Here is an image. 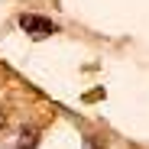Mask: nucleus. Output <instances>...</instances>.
Here are the masks:
<instances>
[{
  "instance_id": "7ed1b4c3",
  "label": "nucleus",
  "mask_w": 149,
  "mask_h": 149,
  "mask_svg": "<svg viewBox=\"0 0 149 149\" xmlns=\"http://www.w3.org/2000/svg\"><path fill=\"white\" fill-rule=\"evenodd\" d=\"M84 149H104V146L97 143V139H84Z\"/></svg>"
},
{
  "instance_id": "f03ea898",
  "label": "nucleus",
  "mask_w": 149,
  "mask_h": 149,
  "mask_svg": "<svg viewBox=\"0 0 149 149\" xmlns=\"http://www.w3.org/2000/svg\"><path fill=\"white\" fill-rule=\"evenodd\" d=\"M36 143H39V130L36 127H26L23 136L16 139V149H36Z\"/></svg>"
},
{
  "instance_id": "20e7f679",
  "label": "nucleus",
  "mask_w": 149,
  "mask_h": 149,
  "mask_svg": "<svg viewBox=\"0 0 149 149\" xmlns=\"http://www.w3.org/2000/svg\"><path fill=\"white\" fill-rule=\"evenodd\" d=\"M3 123H7V113H3V110H0V130H3Z\"/></svg>"
},
{
  "instance_id": "f257e3e1",
  "label": "nucleus",
  "mask_w": 149,
  "mask_h": 149,
  "mask_svg": "<svg viewBox=\"0 0 149 149\" xmlns=\"http://www.w3.org/2000/svg\"><path fill=\"white\" fill-rule=\"evenodd\" d=\"M19 26L26 29L33 39H42V36H52V33H55V23H49L45 16H36V13L19 16Z\"/></svg>"
}]
</instances>
